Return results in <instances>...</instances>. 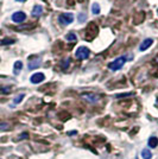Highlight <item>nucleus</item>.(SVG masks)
<instances>
[{"label": "nucleus", "instance_id": "obj_1", "mask_svg": "<svg viewBox=\"0 0 158 159\" xmlns=\"http://www.w3.org/2000/svg\"><path fill=\"white\" fill-rule=\"evenodd\" d=\"M126 62V58L124 57V56H121V57H119V58H117L115 61H113L112 63H109V69L111 70H113V71H115V70H119V69H121L123 66H124V64H125Z\"/></svg>", "mask_w": 158, "mask_h": 159}, {"label": "nucleus", "instance_id": "obj_2", "mask_svg": "<svg viewBox=\"0 0 158 159\" xmlns=\"http://www.w3.org/2000/svg\"><path fill=\"white\" fill-rule=\"evenodd\" d=\"M89 55H91V51H89V49L86 47H80L77 50H76V52H75V56L79 58V60H86L89 57Z\"/></svg>", "mask_w": 158, "mask_h": 159}, {"label": "nucleus", "instance_id": "obj_3", "mask_svg": "<svg viewBox=\"0 0 158 159\" xmlns=\"http://www.w3.org/2000/svg\"><path fill=\"white\" fill-rule=\"evenodd\" d=\"M72 20H74L72 13H63L58 17V21L62 25H69L72 23Z\"/></svg>", "mask_w": 158, "mask_h": 159}, {"label": "nucleus", "instance_id": "obj_4", "mask_svg": "<svg viewBox=\"0 0 158 159\" xmlns=\"http://www.w3.org/2000/svg\"><path fill=\"white\" fill-rule=\"evenodd\" d=\"M44 80H45V76H44V74L36 73V74H33L32 76H31L30 81H31V83H33V84H38V83H40V82H43Z\"/></svg>", "mask_w": 158, "mask_h": 159}, {"label": "nucleus", "instance_id": "obj_5", "mask_svg": "<svg viewBox=\"0 0 158 159\" xmlns=\"http://www.w3.org/2000/svg\"><path fill=\"white\" fill-rule=\"evenodd\" d=\"M25 18H26L25 13L24 12H20V11L13 13V16H12V20H13L14 23H23L25 20Z\"/></svg>", "mask_w": 158, "mask_h": 159}, {"label": "nucleus", "instance_id": "obj_6", "mask_svg": "<svg viewBox=\"0 0 158 159\" xmlns=\"http://www.w3.org/2000/svg\"><path fill=\"white\" fill-rule=\"evenodd\" d=\"M82 98L85 100H87L88 102H93V103H95V102H98L99 101V95H95V94H83L82 95Z\"/></svg>", "mask_w": 158, "mask_h": 159}, {"label": "nucleus", "instance_id": "obj_7", "mask_svg": "<svg viewBox=\"0 0 158 159\" xmlns=\"http://www.w3.org/2000/svg\"><path fill=\"white\" fill-rule=\"evenodd\" d=\"M152 43H153V40L151 38H147V39H145L142 42V44H140V47H139V50L140 51H145L146 49H149V48L152 45Z\"/></svg>", "mask_w": 158, "mask_h": 159}, {"label": "nucleus", "instance_id": "obj_8", "mask_svg": "<svg viewBox=\"0 0 158 159\" xmlns=\"http://www.w3.org/2000/svg\"><path fill=\"white\" fill-rule=\"evenodd\" d=\"M42 13H43V7L40 6V5H36V6L33 7V10H32L33 17H40Z\"/></svg>", "mask_w": 158, "mask_h": 159}, {"label": "nucleus", "instance_id": "obj_9", "mask_svg": "<svg viewBox=\"0 0 158 159\" xmlns=\"http://www.w3.org/2000/svg\"><path fill=\"white\" fill-rule=\"evenodd\" d=\"M147 144H149V147H150V148H156L158 146V138L157 137H151V138H149Z\"/></svg>", "mask_w": 158, "mask_h": 159}, {"label": "nucleus", "instance_id": "obj_10", "mask_svg": "<svg viewBox=\"0 0 158 159\" xmlns=\"http://www.w3.org/2000/svg\"><path fill=\"white\" fill-rule=\"evenodd\" d=\"M142 157H143V159H151L152 158L151 151H150L149 148H144V150L142 151Z\"/></svg>", "mask_w": 158, "mask_h": 159}, {"label": "nucleus", "instance_id": "obj_11", "mask_svg": "<svg viewBox=\"0 0 158 159\" xmlns=\"http://www.w3.org/2000/svg\"><path fill=\"white\" fill-rule=\"evenodd\" d=\"M21 68H23V63H21L20 61H17V62L14 63V74L18 75V74L20 73V70H21Z\"/></svg>", "mask_w": 158, "mask_h": 159}, {"label": "nucleus", "instance_id": "obj_12", "mask_svg": "<svg viewBox=\"0 0 158 159\" xmlns=\"http://www.w3.org/2000/svg\"><path fill=\"white\" fill-rule=\"evenodd\" d=\"M40 66V61L37 60L36 62L35 61H30V63H29V69H35V68H38Z\"/></svg>", "mask_w": 158, "mask_h": 159}, {"label": "nucleus", "instance_id": "obj_13", "mask_svg": "<svg viewBox=\"0 0 158 159\" xmlns=\"http://www.w3.org/2000/svg\"><path fill=\"white\" fill-rule=\"evenodd\" d=\"M92 12L94 14H99L100 12V6H99V4H93V6H92Z\"/></svg>", "mask_w": 158, "mask_h": 159}, {"label": "nucleus", "instance_id": "obj_14", "mask_svg": "<svg viewBox=\"0 0 158 159\" xmlns=\"http://www.w3.org/2000/svg\"><path fill=\"white\" fill-rule=\"evenodd\" d=\"M10 128V125L7 122H0V131H6Z\"/></svg>", "mask_w": 158, "mask_h": 159}, {"label": "nucleus", "instance_id": "obj_15", "mask_svg": "<svg viewBox=\"0 0 158 159\" xmlns=\"http://www.w3.org/2000/svg\"><path fill=\"white\" fill-rule=\"evenodd\" d=\"M24 99V94H20V95H18L16 99L13 100V102L16 103V105H18V103H20L21 102V100Z\"/></svg>", "mask_w": 158, "mask_h": 159}, {"label": "nucleus", "instance_id": "obj_16", "mask_svg": "<svg viewBox=\"0 0 158 159\" xmlns=\"http://www.w3.org/2000/svg\"><path fill=\"white\" fill-rule=\"evenodd\" d=\"M67 39L70 40V42H75V40H76V34H75V33H69V34H67Z\"/></svg>", "mask_w": 158, "mask_h": 159}, {"label": "nucleus", "instance_id": "obj_17", "mask_svg": "<svg viewBox=\"0 0 158 159\" xmlns=\"http://www.w3.org/2000/svg\"><path fill=\"white\" fill-rule=\"evenodd\" d=\"M13 43V39H4L1 42V44H12Z\"/></svg>", "mask_w": 158, "mask_h": 159}, {"label": "nucleus", "instance_id": "obj_18", "mask_svg": "<svg viewBox=\"0 0 158 159\" xmlns=\"http://www.w3.org/2000/svg\"><path fill=\"white\" fill-rule=\"evenodd\" d=\"M86 18H87V17H86V16H85V14H83V16H82V14H80V16H79V20H80V21H82V20H85V19H86Z\"/></svg>", "mask_w": 158, "mask_h": 159}, {"label": "nucleus", "instance_id": "obj_19", "mask_svg": "<svg viewBox=\"0 0 158 159\" xmlns=\"http://www.w3.org/2000/svg\"><path fill=\"white\" fill-rule=\"evenodd\" d=\"M17 1H25V0H17Z\"/></svg>", "mask_w": 158, "mask_h": 159}, {"label": "nucleus", "instance_id": "obj_20", "mask_svg": "<svg viewBox=\"0 0 158 159\" xmlns=\"http://www.w3.org/2000/svg\"><path fill=\"white\" fill-rule=\"evenodd\" d=\"M157 14H158V10H157Z\"/></svg>", "mask_w": 158, "mask_h": 159}, {"label": "nucleus", "instance_id": "obj_21", "mask_svg": "<svg viewBox=\"0 0 158 159\" xmlns=\"http://www.w3.org/2000/svg\"><path fill=\"white\" fill-rule=\"evenodd\" d=\"M157 102H158V98H157Z\"/></svg>", "mask_w": 158, "mask_h": 159}]
</instances>
